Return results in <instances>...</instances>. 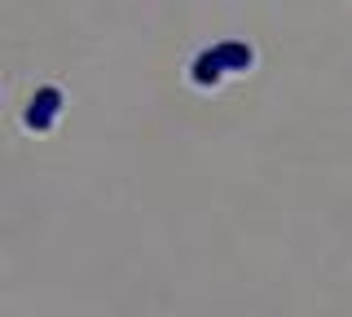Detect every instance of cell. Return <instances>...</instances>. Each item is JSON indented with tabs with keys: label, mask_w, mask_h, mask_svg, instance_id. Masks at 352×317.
<instances>
[{
	"label": "cell",
	"mask_w": 352,
	"mask_h": 317,
	"mask_svg": "<svg viewBox=\"0 0 352 317\" xmlns=\"http://www.w3.org/2000/svg\"><path fill=\"white\" fill-rule=\"evenodd\" d=\"M247 67H251V45H242V40H220V45H212L207 53L194 58V80L203 84V89H212L225 71H247Z\"/></svg>",
	"instance_id": "obj_1"
},
{
	"label": "cell",
	"mask_w": 352,
	"mask_h": 317,
	"mask_svg": "<svg viewBox=\"0 0 352 317\" xmlns=\"http://www.w3.org/2000/svg\"><path fill=\"white\" fill-rule=\"evenodd\" d=\"M62 111V93L58 89H40L36 102L27 106V128H36V133H44V128H53V115Z\"/></svg>",
	"instance_id": "obj_2"
}]
</instances>
